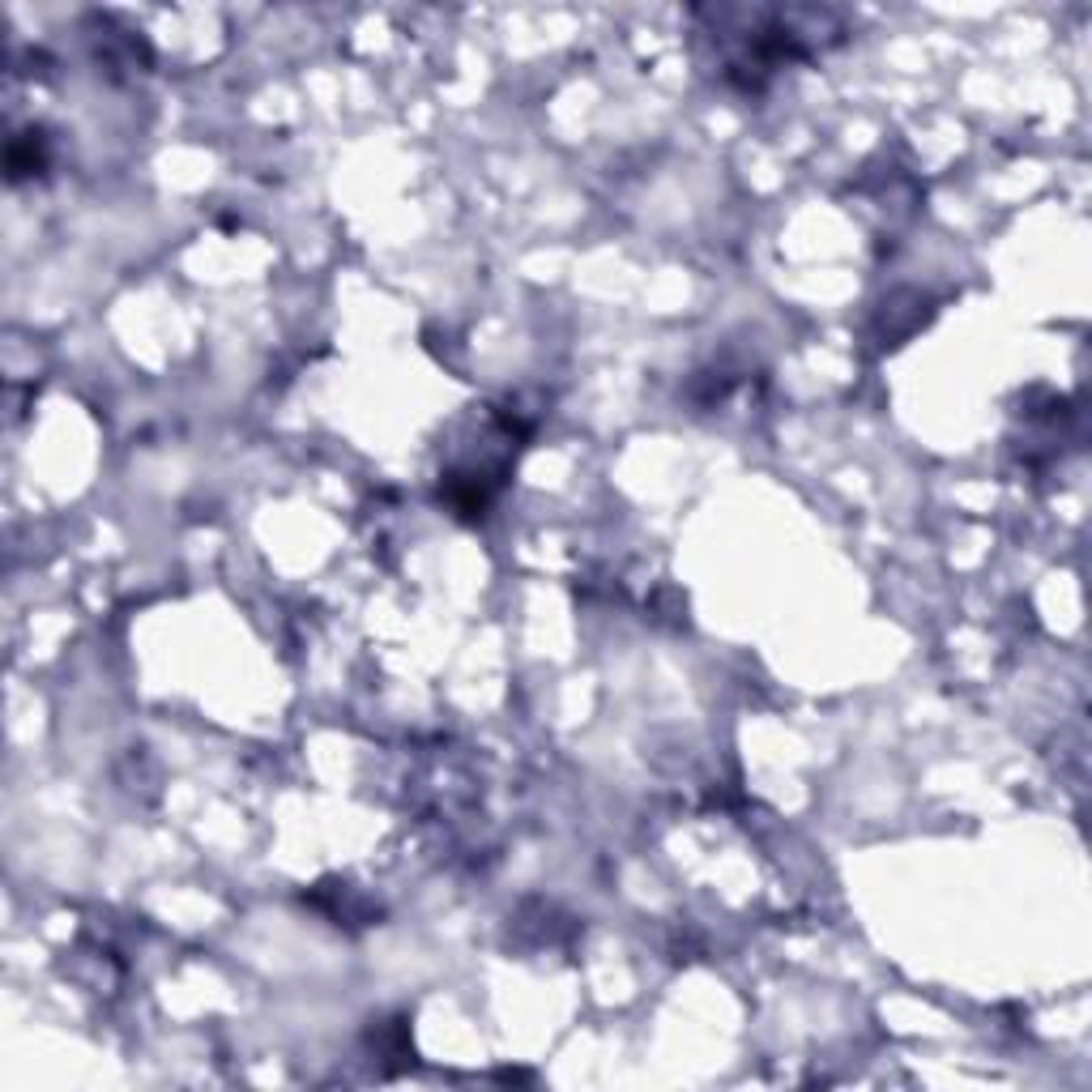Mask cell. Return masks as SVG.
Returning <instances> with one entry per match:
<instances>
[{
    "label": "cell",
    "mask_w": 1092,
    "mask_h": 1092,
    "mask_svg": "<svg viewBox=\"0 0 1092 1092\" xmlns=\"http://www.w3.org/2000/svg\"><path fill=\"white\" fill-rule=\"evenodd\" d=\"M44 163H48V154H44V137H39V133H22V137H14V146H10V180L39 175V171H44Z\"/></svg>",
    "instance_id": "cell-1"
}]
</instances>
